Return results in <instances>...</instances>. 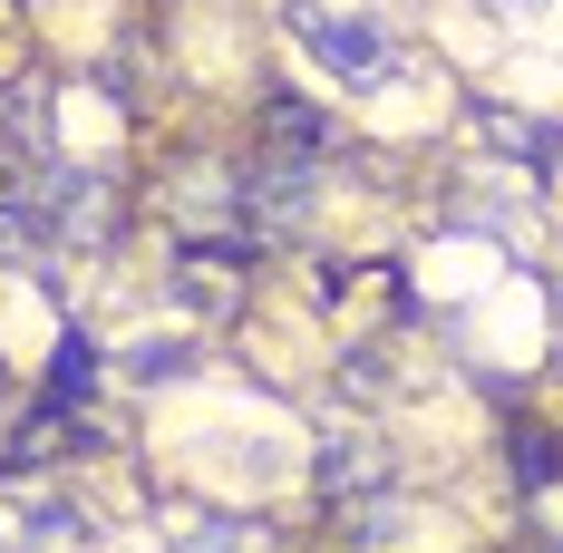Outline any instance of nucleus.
<instances>
[{
    "label": "nucleus",
    "mask_w": 563,
    "mask_h": 553,
    "mask_svg": "<svg viewBox=\"0 0 563 553\" xmlns=\"http://www.w3.org/2000/svg\"><path fill=\"white\" fill-rule=\"evenodd\" d=\"M175 553H253V534H243V524H195Z\"/></svg>",
    "instance_id": "3"
},
{
    "label": "nucleus",
    "mask_w": 563,
    "mask_h": 553,
    "mask_svg": "<svg viewBox=\"0 0 563 553\" xmlns=\"http://www.w3.org/2000/svg\"><path fill=\"white\" fill-rule=\"evenodd\" d=\"M301 30H311V49L331 58L340 78H379V68H389V40H379L369 20H331V10H301Z\"/></svg>",
    "instance_id": "1"
},
{
    "label": "nucleus",
    "mask_w": 563,
    "mask_h": 553,
    "mask_svg": "<svg viewBox=\"0 0 563 553\" xmlns=\"http://www.w3.org/2000/svg\"><path fill=\"white\" fill-rule=\"evenodd\" d=\"M311 476H321L331 496H360V486H389V446H369V438H331L321 456H311Z\"/></svg>",
    "instance_id": "2"
}]
</instances>
